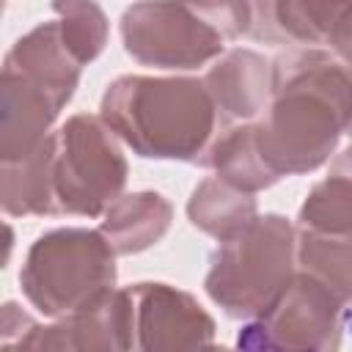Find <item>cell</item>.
Listing matches in <instances>:
<instances>
[{
  "label": "cell",
  "instance_id": "obj_15",
  "mask_svg": "<svg viewBox=\"0 0 352 352\" xmlns=\"http://www.w3.org/2000/svg\"><path fill=\"white\" fill-rule=\"evenodd\" d=\"M256 217H258L256 192L239 190L231 182L220 179L217 173L201 179L187 201V220L217 242L239 234Z\"/></svg>",
  "mask_w": 352,
  "mask_h": 352
},
{
  "label": "cell",
  "instance_id": "obj_12",
  "mask_svg": "<svg viewBox=\"0 0 352 352\" xmlns=\"http://www.w3.org/2000/svg\"><path fill=\"white\" fill-rule=\"evenodd\" d=\"M204 82L228 126L256 121L272 88V60L248 47L226 50L204 74Z\"/></svg>",
  "mask_w": 352,
  "mask_h": 352
},
{
  "label": "cell",
  "instance_id": "obj_16",
  "mask_svg": "<svg viewBox=\"0 0 352 352\" xmlns=\"http://www.w3.org/2000/svg\"><path fill=\"white\" fill-rule=\"evenodd\" d=\"M3 212L8 217H50L52 198V135L25 160L3 162Z\"/></svg>",
  "mask_w": 352,
  "mask_h": 352
},
{
  "label": "cell",
  "instance_id": "obj_17",
  "mask_svg": "<svg viewBox=\"0 0 352 352\" xmlns=\"http://www.w3.org/2000/svg\"><path fill=\"white\" fill-rule=\"evenodd\" d=\"M297 267L352 302V234L297 231Z\"/></svg>",
  "mask_w": 352,
  "mask_h": 352
},
{
  "label": "cell",
  "instance_id": "obj_20",
  "mask_svg": "<svg viewBox=\"0 0 352 352\" xmlns=\"http://www.w3.org/2000/svg\"><path fill=\"white\" fill-rule=\"evenodd\" d=\"M344 330H352V302L344 308Z\"/></svg>",
  "mask_w": 352,
  "mask_h": 352
},
{
  "label": "cell",
  "instance_id": "obj_19",
  "mask_svg": "<svg viewBox=\"0 0 352 352\" xmlns=\"http://www.w3.org/2000/svg\"><path fill=\"white\" fill-rule=\"evenodd\" d=\"M38 322L14 300H8L3 305V319H0V344L8 349V346H16Z\"/></svg>",
  "mask_w": 352,
  "mask_h": 352
},
{
  "label": "cell",
  "instance_id": "obj_7",
  "mask_svg": "<svg viewBox=\"0 0 352 352\" xmlns=\"http://www.w3.org/2000/svg\"><path fill=\"white\" fill-rule=\"evenodd\" d=\"M346 302L319 278L297 267L292 283L280 297L236 336L245 349H316L330 352L341 346Z\"/></svg>",
  "mask_w": 352,
  "mask_h": 352
},
{
  "label": "cell",
  "instance_id": "obj_4",
  "mask_svg": "<svg viewBox=\"0 0 352 352\" xmlns=\"http://www.w3.org/2000/svg\"><path fill=\"white\" fill-rule=\"evenodd\" d=\"M297 275V228L278 212L258 214L209 253L204 292L228 319L261 316Z\"/></svg>",
  "mask_w": 352,
  "mask_h": 352
},
{
  "label": "cell",
  "instance_id": "obj_10",
  "mask_svg": "<svg viewBox=\"0 0 352 352\" xmlns=\"http://www.w3.org/2000/svg\"><path fill=\"white\" fill-rule=\"evenodd\" d=\"M19 349H135V322H132V300L126 286L110 289L91 305L55 319L52 324H36L19 344Z\"/></svg>",
  "mask_w": 352,
  "mask_h": 352
},
{
  "label": "cell",
  "instance_id": "obj_2",
  "mask_svg": "<svg viewBox=\"0 0 352 352\" xmlns=\"http://www.w3.org/2000/svg\"><path fill=\"white\" fill-rule=\"evenodd\" d=\"M102 121L143 160L198 165L228 129L204 77L121 74L99 102Z\"/></svg>",
  "mask_w": 352,
  "mask_h": 352
},
{
  "label": "cell",
  "instance_id": "obj_18",
  "mask_svg": "<svg viewBox=\"0 0 352 352\" xmlns=\"http://www.w3.org/2000/svg\"><path fill=\"white\" fill-rule=\"evenodd\" d=\"M55 19L60 25L63 44L72 50V55L88 66L94 63L110 38V22L107 14L96 0H52Z\"/></svg>",
  "mask_w": 352,
  "mask_h": 352
},
{
  "label": "cell",
  "instance_id": "obj_1",
  "mask_svg": "<svg viewBox=\"0 0 352 352\" xmlns=\"http://www.w3.org/2000/svg\"><path fill=\"white\" fill-rule=\"evenodd\" d=\"M352 138V63L316 47H292L272 60L264 113L250 121L256 157L272 184L327 165Z\"/></svg>",
  "mask_w": 352,
  "mask_h": 352
},
{
  "label": "cell",
  "instance_id": "obj_9",
  "mask_svg": "<svg viewBox=\"0 0 352 352\" xmlns=\"http://www.w3.org/2000/svg\"><path fill=\"white\" fill-rule=\"evenodd\" d=\"M250 36L275 47H316L352 63V0H253Z\"/></svg>",
  "mask_w": 352,
  "mask_h": 352
},
{
  "label": "cell",
  "instance_id": "obj_6",
  "mask_svg": "<svg viewBox=\"0 0 352 352\" xmlns=\"http://www.w3.org/2000/svg\"><path fill=\"white\" fill-rule=\"evenodd\" d=\"M129 162L116 132L94 113H74L52 132L55 214L102 217L124 195Z\"/></svg>",
  "mask_w": 352,
  "mask_h": 352
},
{
  "label": "cell",
  "instance_id": "obj_13",
  "mask_svg": "<svg viewBox=\"0 0 352 352\" xmlns=\"http://www.w3.org/2000/svg\"><path fill=\"white\" fill-rule=\"evenodd\" d=\"M3 69L36 80L38 85L50 88L63 104H69L80 85L82 63L63 44L58 19H50L28 30L22 38H16V44L8 50L3 60Z\"/></svg>",
  "mask_w": 352,
  "mask_h": 352
},
{
  "label": "cell",
  "instance_id": "obj_14",
  "mask_svg": "<svg viewBox=\"0 0 352 352\" xmlns=\"http://www.w3.org/2000/svg\"><path fill=\"white\" fill-rule=\"evenodd\" d=\"M173 206L157 190H138L116 198L102 214V234L113 245L118 256H135L157 242L170 231Z\"/></svg>",
  "mask_w": 352,
  "mask_h": 352
},
{
  "label": "cell",
  "instance_id": "obj_11",
  "mask_svg": "<svg viewBox=\"0 0 352 352\" xmlns=\"http://www.w3.org/2000/svg\"><path fill=\"white\" fill-rule=\"evenodd\" d=\"M66 104L36 80L3 69L0 77V162L30 157L50 135Z\"/></svg>",
  "mask_w": 352,
  "mask_h": 352
},
{
  "label": "cell",
  "instance_id": "obj_3",
  "mask_svg": "<svg viewBox=\"0 0 352 352\" xmlns=\"http://www.w3.org/2000/svg\"><path fill=\"white\" fill-rule=\"evenodd\" d=\"M250 28L253 0H138L118 19L124 52L162 72L214 63Z\"/></svg>",
  "mask_w": 352,
  "mask_h": 352
},
{
  "label": "cell",
  "instance_id": "obj_5",
  "mask_svg": "<svg viewBox=\"0 0 352 352\" xmlns=\"http://www.w3.org/2000/svg\"><path fill=\"white\" fill-rule=\"evenodd\" d=\"M116 256L102 228L66 226L44 231L25 253L19 270L22 294L47 319L74 314L116 289Z\"/></svg>",
  "mask_w": 352,
  "mask_h": 352
},
{
  "label": "cell",
  "instance_id": "obj_8",
  "mask_svg": "<svg viewBox=\"0 0 352 352\" xmlns=\"http://www.w3.org/2000/svg\"><path fill=\"white\" fill-rule=\"evenodd\" d=\"M126 292L132 300L135 349L160 352L214 344L217 324L190 292L162 280L129 283Z\"/></svg>",
  "mask_w": 352,
  "mask_h": 352
}]
</instances>
